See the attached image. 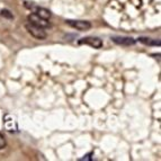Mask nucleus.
I'll use <instances>...</instances> for the list:
<instances>
[{
  "instance_id": "f257e3e1",
  "label": "nucleus",
  "mask_w": 161,
  "mask_h": 161,
  "mask_svg": "<svg viewBox=\"0 0 161 161\" xmlns=\"http://www.w3.org/2000/svg\"><path fill=\"white\" fill-rule=\"evenodd\" d=\"M28 19V23L32 25H35V26H38V27H42V28H47V27H51V24L48 22V19L45 18H42L37 15V14H31L30 16L27 17Z\"/></svg>"
},
{
  "instance_id": "f03ea898",
  "label": "nucleus",
  "mask_w": 161,
  "mask_h": 161,
  "mask_svg": "<svg viewBox=\"0 0 161 161\" xmlns=\"http://www.w3.org/2000/svg\"><path fill=\"white\" fill-rule=\"evenodd\" d=\"M25 27H26L27 32L30 33L33 37L37 38V40H44V38H46V33L44 31V28H42V27L35 26V25L32 24H27Z\"/></svg>"
},
{
  "instance_id": "7ed1b4c3",
  "label": "nucleus",
  "mask_w": 161,
  "mask_h": 161,
  "mask_svg": "<svg viewBox=\"0 0 161 161\" xmlns=\"http://www.w3.org/2000/svg\"><path fill=\"white\" fill-rule=\"evenodd\" d=\"M65 24L79 31H87L92 27V24L89 22H86V20H71V19H68V20H65Z\"/></svg>"
},
{
  "instance_id": "20e7f679",
  "label": "nucleus",
  "mask_w": 161,
  "mask_h": 161,
  "mask_svg": "<svg viewBox=\"0 0 161 161\" xmlns=\"http://www.w3.org/2000/svg\"><path fill=\"white\" fill-rule=\"evenodd\" d=\"M79 44H87L94 48H100L103 47V41L98 37H85L79 41Z\"/></svg>"
},
{
  "instance_id": "39448f33",
  "label": "nucleus",
  "mask_w": 161,
  "mask_h": 161,
  "mask_svg": "<svg viewBox=\"0 0 161 161\" xmlns=\"http://www.w3.org/2000/svg\"><path fill=\"white\" fill-rule=\"evenodd\" d=\"M113 42H115L116 44H119V45H134L135 44V41L131 37H123V36H113L112 37Z\"/></svg>"
},
{
  "instance_id": "423d86ee",
  "label": "nucleus",
  "mask_w": 161,
  "mask_h": 161,
  "mask_svg": "<svg viewBox=\"0 0 161 161\" xmlns=\"http://www.w3.org/2000/svg\"><path fill=\"white\" fill-rule=\"evenodd\" d=\"M35 14H37L38 16L42 17V18H45V19H50L51 18V13L50 10L45 8H42V7H36L35 8Z\"/></svg>"
},
{
  "instance_id": "0eeeda50",
  "label": "nucleus",
  "mask_w": 161,
  "mask_h": 161,
  "mask_svg": "<svg viewBox=\"0 0 161 161\" xmlns=\"http://www.w3.org/2000/svg\"><path fill=\"white\" fill-rule=\"evenodd\" d=\"M139 41L141 43L143 44H147V45H160V41H157V40H151V38H147V37H140Z\"/></svg>"
},
{
  "instance_id": "6e6552de",
  "label": "nucleus",
  "mask_w": 161,
  "mask_h": 161,
  "mask_svg": "<svg viewBox=\"0 0 161 161\" xmlns=\"http://www.w3.org/2000/svg\"><path fill=\"white\" fill-rule=\"evenodd\" d=\"M0 15H1L3 17H6V18H8V19H13L14 18L13 14H11L9 10H7V9H3V10H1V13H0Z\"/></svg>"
},
{
  "instance_id": "1a4fd4ad",
  "label": "nucleus",
  "mask_w": 161,
  "mask_h": 161,
  "mask_svg": "<svg viewBox=\"0 0 161 161\" xmlns=\"http://www.w3.org/2000/svg\"><path fill=\"white\" fill-rule=\"evenodd\" d=\"M6 147V140H5V136H3L1 133H0V150L3 149Z\"/></svg>"
},
{
  "instance_id": "9d476101",
  "label": "nucleus",
  "mask_w": 161,
  "mask_h": 161,
  "mask_svg": "<svg viewBox=\"0 0 161 161\" xmlns=\"http://www.w3.org/2000/svg\"><path fill=\"white\" fill-rule=\"evenodd\" d=\"M92 153H89V154H87V156H85L83 158L79 159L80 161H83V160H92Z\"/></svg>"
}]
</instances>
